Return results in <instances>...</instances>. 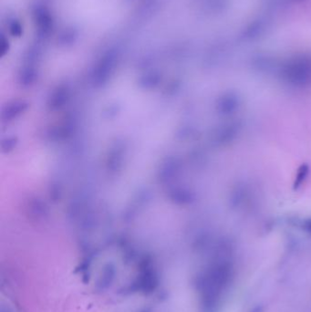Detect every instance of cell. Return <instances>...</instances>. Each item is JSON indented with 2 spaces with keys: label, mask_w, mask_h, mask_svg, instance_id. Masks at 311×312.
I'll return each instance as SVG.
<instances>
[{
  "label": "cell",
  "mask_w": 311,
  "mask_h": 312,
  "mask_svg": "<svg viewBox=\"0 0 311 312\" xmlns=\"http://www.w3.org/2000/svg\"><path fill=\"white\" fill-rule=\"evenodd\" d=\"M285 79L293 84H303L311 79V59L300 57L288 61L284 66Z\"/></svg>",
  "instance_id": "cell-1"
},
{
  "label": "cell",
  "mask_w": 311,
  "mask_h": 312,
  "mask_svg": "<svg viewBox=\"0 0 311 312\" xmlns=\"http://www.w3.org/2000/svg\"><path fill=\"white\" fill-rule=\"evenodd\" d=\"M309 173V167L307 164H302L299 169L297 170V175L294 182V189H298L301 187Z\"/></svg>",
  "instance_id": "cell-5"
},
{
  "label": "cell",
  "mask_w": 311,
  "mask_h": 312,
  "mask_svg": "<svg viewBox=\"0 0 311 312\" xmlns=\"http://www.w3.org/2000/svg\"><path fill=\"white\" fill-rule=\"evenodd\" d=\"M115 274H116V271H115L114 265L112 264H108L105 265L98 280L97 289L99 290H104V289H108L115 279Z\"/></svg>",
  "instance_id": "cell-4"
},
{
  "label": "cell",
  "mask_w": 311,
  "mask_h": 312,
  "mask_svg": "<svg viewBox=\"0 0 311 312\" xmlns=\"http://www.w3.org/2000/svg\"><path fill=\"white\" fill-rule=\"evenodd\" d=\"M9 30L13 37H19L23 34V27L17 19H11L9 21Z\"/></svg>",
  "instance_id": "cell-6"
},
{
  "label": "cell",
  "mask_w": 311,
  "mask_h": 312,
  "mask_svg": "<svg viewBox=\"0 0 311 312\" xmlns=\"http://www.w3.org/2000/svg\"><path fill=\"white\" fill-rule=\"evenodd\" d=\"M158 285V278L154 271L148 266L142 271L135 281V287L144 292H152Z\"/></svg>",
  "instance_id": "cell-3"
},
{
  "label": "cell",
  "mask_w": 311,
  "mask_h": 312,
  "mask_svg": "<svg viewBox=\"0 0 311 312\" xmlns=\"http://www.w3.org/2000/svg\"><path fill=\"white\" fill-rule=\"evenodd\" d=\"M10 45H9V40L5 37L4 33H1L0 35V50H1V56H4L7 52H9Z\"/></svg>",
  "instance_id": "cell-7"
},
{
  "label": "cell",
  "mask_w": 311,
  "mask_h": 312,
  "mask_svg": "<svg viewBox=\"0 0 311 312\" xmlns=\"http://www.w3.org/2000/svg\"><path fill=\"white\" fill-rule=\"evenodd\" d=\"M303 229H304V230L306 231L307 233L311 235V219L304 222V224H303Z\"/></svg>",
  "instance_id": "cell-8"
},
{
  "label": "cell",
  "mask_w": 311,
  "mask_h": 312,
  "mask_svg": "<svg viewBox=\"0 0 311 312\" xmlns=\"http://www.w3.org/2000/svg\"><path fill=\"white\" fill-rule=\"evenodd\" d=\"M2 312H5V311H2Z\"/></svg>",
  "instance_id": "cell-10"
},
{
  "label": "cell",
  "mask_w": 311,
  "mask_h": 312,
  "mask_svg": "<svg viewBox=\"0 0 311 312\" xmlns=\"http://www.w3.org/2000/svg\"><path fill=\"white\" fill-rule=\"evenodd\" d=\"M249 312H264V307L263 306H256L252 308Z\"/></svg>",
  "instance_id": "cell-9"
},
{
  "label": "cell",
  "mask_w": 311,
  "mask_h": 312,
  "mask_svg": "<svg viewBox=\"0 0 311 312\" xmlns=\"http://www.w3.org/2000/svg\"><path fill=\"white\" fill-rule=\"evenodd\" d=\"M33 19L39 38L48 37L53 28V19L51 11L45 6H37L33 11Z\"/></svg>",
  "instance_id": "cell-2"
}]
</instances>
